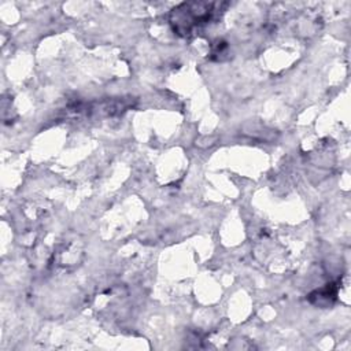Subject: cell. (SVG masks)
I'll return each instance as SVG.
<instances>
[{
  "label": "cell",
  "mask_w": 351,
  "mask_h": 351,
  "mask_svg": "<svg viewBox=\"0 0 351 351\" xmlns=\"http://www.w3.org/2000/svg\"><path fill=\"white\" fill-rule=\"evenodd\" d=\"M217 3L191 1L176 7L170 14V22L180 34L188 36L195 29L206 25L217 11Z\"/></svg>",
  "instance_id": "obj_1"
}]
</instances>
